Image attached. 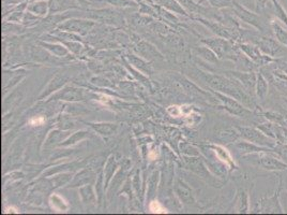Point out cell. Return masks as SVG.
I'll return each instance as SVG.
<instances>
[{"mask_svg": "<svg viewBox=\"0 0 287 215\" xmlns=\"http://www.w3.org/2000/svg\"><path fill=\"white\" fill-rule=\"evenodd\" d=\"M250 39H252L250 42L258 46L264 54L269 55L276 59L283 58L287 55V48H285L276 39L271 38V37L254 35L252 37L250 36Z\"/></svg>", "mask_w": 287, "mask_h": 215, "instance_id": "cell-1", "label": "cell"}, {"mask_svg": "<svg viewBox=\"0 0 287 215\" xmlns=\"http://www.w3.org/2000/svg\"><path fill=\"white\" fill-rule=\"evenodd\" d=\"M240 131V135L244 140L250 141L252 143L258 144L260 146L270 147V149H274L276 145V141L272 138L267 136L265 132H262L258 127H250V126H242V127L238 128Z\"/></svg>", "mask_w": 287, "mask_h": 215, "instance_id": "cell-2", "label": "cell"}, {"mask_svg": "<svg viewBox=\"0 0 287 215\" xmlns=\"http://www.w3.org/2000/svg\"><path fill=\"white\" fill-rule=\"evenodd\" d=\"M255 155L258 157L256 162L262 169L268 171H287V164L276 152H262Z\"/></svg>", "mask_w": 287, "mask_h": 215, "instance_id": "cell-3", "label": "cell"}, {"mask_svg": "<svg viewBox=\"0 0 287 215\" xmlns=\"http://www.w3.org/2000/svg\"><path fill=\"white\" fill-rule=\"evenodd\" d=\"M239 48L248 59H251V61L258 67H266L269 65H272L276 61V58L264 54L258 46H255V44L251 42L241 43Z\"/></svg>", "mask_w": 287, "mask_h": 215, "instance_id": "cell-4", "label": "cell"}, {"mask_svg": "<svg viewBox=\"0 0 287 215\" xmlns=\"http://www.w3.org/2000/svg\"><path fill=\"white\" fill-rule=\"evenodd\" d=\"M216 95L223 103L224 109L226 111H228L230 114L239 116V117H246V116L252 115L251 110L248 109L239 100L235 99L234 97H230V96H228V95H224V94H220V93H216Z\"/></svg>", "mask_w": 287, "mask_h": 215, "instance_id": "cell-5", "label": "cell"}, {"mask_svg": "<svg viewBox=\"0 0 287 215\" xmlns=\"http://www.w3.org/2000/svg\"><path fill=\"white\" fill-rule=\"evenodd\" d=\"M260 213H283V207L280 203V187H278L274 196L260 199Z\"/></svg>", "mask_w": 287, "mask_h": 215, "instance_id": "cell-6", "label": "cell"}, {"mask_svg": "<svg viewBox=\"0 0 287 215\" xmlns=\"http://www.w3.org/2000/svg\"><path fill=\"white\" fill-rule=\"evenodd\" d=\"M230 75L235 77V79L240 82V84L244 87V90L253 96L255 94V86H256V80H258V73L254 71H248V72H237L232 71Z\"/></svg>", "mask_w": 287, "mask_h": 215, "instance_id": "cell-7", "label": "cell"}, {"mask_svg": "<svg viewBox=\"0 0 287 215\" xmlns=\"http://www.w3.org/2000/svg\"><path fill=\"white\" fill-rule=\"evenodd\" d=\"M236 149L239 151L241 155H250V154H258L262 152H274V149L270 147L260 146L258 144H255L250 142V141H241L236 144Z\"/></svg>", "mask_w": 287, "mask_h": 215, "instance_id": "cell-8", "label": "cell"}, {"mask_svg": "<svg viewBox=\"0 0 287 215\" xmlns=\"http://www.w3.org/2000/svg\"><path fill=\"white\" fill-rule=\"evenodd\" d=\"M209 48L216 54L218 57H223L230 50V44L228 40L222 38H211L208 40H204Z\"/></svg>", "mask_w": 287, "mask_h": 215, "instance_id": "cell-9", "label": "cell"}, {"mask_svg": "<svg viewBox=\"0 0 287 215\" xmlns=\"http://www.w3.org/2000/svg\"><path fill=\"white\" fill-rule=\"evenodd\" d=\"M269 92L268 80L264 76L262 71L258 72V80H256L255 86V95L260 99V101H265Z\"/></svg>", "mask_w": 287, "mask_h": 215, "instance_id": "cell-10", "label": "cell"}, {"mask_svg": "<svg viewBox=\"0 0 287 215\" xmlns=\"http://www.w3.org/2000/svg\"><path fill=\"white\" fill-rule=\"evenodd\" d=\"M236 12H237V14H238L239 18L241 20H244V22H246V23L251 24L255 28H258V32H264V28H262V25L260 23V19L258 17L255 16V14H252L248 11H246V10H244L242 8H240V7L237 9Z\"/></svg>", "mask_w": 287, "mask_h": 215, "instance_id": "cell-11", "label": "cell"}, {"mask_svg": "<svg viewBox=\"0 0 287 215\" xmlns=\"http://www.w3.org/2000/svg\"><path fill=\"white\" fill-rule=\"evenodd\" d=\"M92 26H94L92 23H89V22H86V21H69L62 27L68 29V31L86 33Z\"/></svg>", "mask_w": 287, "mask_h": 215, "instance_id": "cell-12", "label": "cell"}, {"mask_svg": "<svg viewBox=\"0 0 287 215\" xmlns=\"http://www.w3.org/2000/svg\"><path fill=\"white\" fill-rule=\"evenodd\" d=\"M271 28H272V33L276 37V39L280 42L285 48H287V27H283L278 23L276 21H274L271 23Z\"/></svg>", "mask_w": 287, "mask_h": 215, "instance_id": "cell-13", "label": "cell"}, {"mask_svg": "<svg viewBox=\"0 0 287 215\" xmlns=\"http://www.w3.org/2000/svg\"><path fill=\"white\" fill-rule=\"evenodd\" d=\"M176 190L178 192L179 197L181 200H184L186 203H192L193 202V196H192V191L188 188L186 185L182 182H178L176 185Z\"/></svg>", "mask_w": 287, "mask_h": 215, "instance_id": "cell-14", "label": "cell"}, {"mask_svg": "<svg viewBox=\"0 0 287 215\" xmlns=\"http://www.w3.org/2000/svg\"><path fill=\"white\" fill-rule=\"evenodd\" d=\"M92 126L98 132L104 136H110L117 129V125L114 124H92Z\"/></svg>", "mask_w": 287, "mask_h": 215, "instance_id": "cell-15", "label": "cell"}, {"mask_svg": "<svg viewBox=\"0 0 287 215\" xmlns=\"http://www.w3.org/2000/svg\"><path fill=\"white\" fill-rule=\"evenodd\" d=\"M274 150L278 155V157L287 164V143H276Z\"/></svg>", "mask_w": 287, "mask_h": 215, "instance_id": "cell-16", "label": "cell"}, {"mask_svg": "<svg viewBox=\"0 0 287 215\" xmlns=\"http://www.w3.org/2000/svg\"><path fill=\"white\" fill-rule=\"evenodd\" d=\"M200 53L202 56H204L206 59H208L209 62H216L218 61L216 54L214 53V51L209 50L208 48H204V49L200 50Z\"/></svg>", "mask_w": 287, "mask_h": 215, "instance_id": "cell-17", "label": "cell"}, {"mask_svg": "<svg viewBox=\"0 0 287 215\" xmlns=\"http://www.w3.org/2000/svg\"><path fill=\"white\" fill-rule=\"evenodd\" d=\"M46 9H48V4L44 2L34 4L32 7H30V10L38 14H44L45 12H46Z\"/></svg>", "mask_w": 287, "mask_h": 215, "instance_id": "cell-18", "label": "cell"}, {"mask_svg": "<svg viewBox=\"0 0 287 215\" xmlns=\"http://www.w3.org/2000/svg\"><path fill=\"white\" fill-rule=\"evenodd\" d=\"M62 97L66 100H80V98H82V95L80 92L66 91V93L62 95Z\"/></svg>", "mask_w": 287, "mask_h": 215, "instance_id": "cell-19", "label": "cell"}, {"mask_svg": "<svg viewBox=\"0 0 287 215\" xmlns=\"http://www.w3.org/2000/svg\"><path fill=\"white\" fill-rule=\"evenodd\" d=\"M106 2L112 6H117V7H126V6L134 5L132 0H106Z\"/></svg>", "mask_w": 287, "mask_h": 215, "instance_id": "cell-20", "label": "cell"}, {"mask_svg": "<svg viewBox=\"0 0 287 215\" xmlns=\"http://www.w3.org/2000/svg\"><path fill=\"white\" fill-rule=\"evenodd\" d=\"M181 6H184L186 9H188V11H196V10H198V7L196 6L193 2H191V0H179Z\"/></svg>", "mask_w": 287, "mask_h": 215, "instance_id": "cell-21", "label": "cell"}, {"mask_svg": "<svg viewBox=\"0 0 287 215\" xmlns=\"http://www.w3.org/2000/svg\"><path fill=\"white\" fill-rule=\"evenodd\" d=\"M210 3L214 7H228L230 6V0H210Z\"/></svg>", "mask_w": 287, "mask_h": 215, "instance_id": "cell-22", "label": "cell"}, {"mask_svg": "<svg viewBox=\"0 0 287 215\" xmlns=\"http://www.w3.org/2000/svg\"><path fill=\"white\" fill-rule=\"evenodd\" d=\"M84 136H85V132H78V133H75V135H74L72 138H70V140L68 141V142H66V144L75 143V141L78 140V139H80L82 137H84Z\"/></svg>", "mask_w": 287, "mask_h": 215, "instance_id": "cell-23", "label": "cell"}, {"mask_svg": "<svg viewBox=\"0 0 287 215\" xmlns=\"http://www.w3.org/2000/svg\"><path fill=\"white\" fill-rule=\"evenodd\" d=\"M285 188H286V190H287V182H286V184H285Z\"/></svg>", "mask_w": 287, "mask_h": 215, "instance_id": "cell-24", "label": "cell"}]
</instances>
